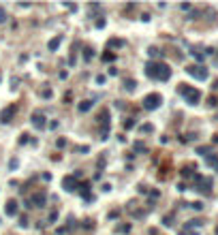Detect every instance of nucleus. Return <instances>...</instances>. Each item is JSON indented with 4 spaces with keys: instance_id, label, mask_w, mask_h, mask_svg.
Listing matches in <instances>:
<instances>
[{
    "instance_id": "nucleus-1",
    "label": "nucleus",
    "mask_w": 218,
    "mask_h": 235,
    "mask_svg": "<svg viewBox=\"0 0 218 235\" xmlns=\"http://www.w3.org/2000/svg\"><path fill=\"white\" fill-rule=\"evenodd\" d=\"M145 75L152 77V79H162L167 81L171 77V68L167 64H154V62H150L148 66H145Z\"/></svg>"
},
{
    "instance_id": "nucleus-2",
    "label": "nucleus",
    "mask_w": 218,
    "mask_h": 235,
    "mask_svg": "<svg viewBox=\"0 0 218 235\" xmlns=\"http://www.w3.org/2000/svg\"><path fill=\"white\" fill-rule=\"evenodd\" d=\"M180 94H184V96H186V103H188V105H197V103H199V98H201L199 90L188 88L186 84H182V86H180Z\"/></svg>"
},
{
    "instance_id": "nucleus-3",
    "label": "nucleus",
    "mask_w": 218,
    "mask_h": 235,
    "mask_svg": "<svg viewBox=\"0 0 218 235\" xmlns=\"http://www.w3.org/2000/svg\"><path fill=\"white\" fill-rule=\"evenodd\" d=\"M160 101H162L160 94H148L143 98V107H145V109H156V107L160 105Z\"/></svg>"
},
{
    "instance_id": "nucleus-4",
    "label": "nucleus",
    "mask_w": 218,
    "mask_h": 235,
    "mask_svg": "<svg viewBox=\"0 0 218 235\" xmlns=\"http://www.w3.org/2000/svg\"><path fill=\"white\" fill-rule=\"evenodd\" d=\"M186 71H188V75H193L197 79H207V68H203V66H188Z\"/></svg>"
},
{
    "instance_id": "nucleus-5",
    "label": "nucleus",
    "mask_w": 218,
    "mask_h": 235,
    "mask_svg": "<svg viewBox=\"0 0 218 235\" xmlns=\"http://www.w3.org/2000/svg\"><path fill=\"white\" fill-rule=\"evenodd\" d=\"M45 201H47V197H45L43 192H34V195L30 197V207H32V205H34V207H43Z\"/></svg>"
},
{
    "instance_id": "nucleus-6",
    "label": "nucleus",
    "mask_w": 218,
    "mask_h": 235,
    "mask_svg": "<svg viewBox=\"0 0 218 235\" xmlns=\"http://www.w3.org/2000/svg\"><path fill=\"white\" fill-rule=\"evenodd\" d=\"M30 122H32V126H34L36 130H43L45 128V115H41V113H34L30 117Z\"/></svg>"
},
{
    "instance_id": "nucleus-7",
    "label": "nucleus",
    "mask_w": 218,
    "mask_h": 235,
    "mask_svg": "<svg viewBox=\"0 0 218 235\" xmlns=\"http://www.w3.org/2000/svg\"><path fill=\"white\" fill-rule=\"evenodd\" d=\"M62 184H64V188H66L69 192H73L75 188H79V184H77V177H75V175H69V177H64V182H62Z\"/></svg>"
},
{
    "instance_id": "nucleus-8",
    "label": "nucleus",
    "mask_w": 218,
    "mask_h": 235,
    "mask_svg": "<svg viewBox=\"0 0 218 235\" xmlns=\"http://www.w3.org/2000/svg\"><path fill=\"white\" fill-rule=\"evenodd\" d=\"M13 113H15V107H13V105H11V107H6V109L0 113V122H2V124L11 122V115H13Z\"/></svg>"
},
{
    "instance_id": "nucleus-9",
    "label": "nucleus",
    "mask_w": 218,
    "mask_h": 235,
    "mask_svg": "<svg viewBox=\"0 0 218 235\" xmlns=\"http://www.w3.org/2000/svg\"><path fill=\"white\" fill-rule=\"evenodd\" d=\"M4 214H6V216H15V214H17V201H13V199H11V201H6Z\"/></svg>"
},
{
    "instance_id": "nucleus-10",
    "label": "nucleus",
    "mask_w": 218,
    "mask_h": 235,
    "mask_svg": "<svg viewBox=\"0 0 218 235\" xmlns=\"http://www.w3.org/2000/svg\"><path fill=\"white\" fill-rule=\"evenodd\" d=\"M90 107H92V101H81L77 109H79L81 113H86V111H90Z\"/></svg>"
},
{
    "instance_id": "nucleus-11",
    "label": "nucleus",
    "mask_w": 218,
    "mask_h": 235,
    "mask_svg": "<svg viewBox=\"0 0 218 235\" xmlns=\"http://www.w3.org/2000/svg\"><path fill=\"white\" fill-rule=\"evenodd\" d=\"M60 43H62V37H56V39H51V41H49V51H56Z\"/></svg>"
},
{
    "instance_id": "nucleus-12",
    "label": "nucleus",
    "mask_w": 218,
    "mask_h": 235,
    "mask_svg": "<svg viewBox=\"0 0 218 235\" xmlns=\"http://www.w3.org/2000/svg\"><path fill=\"white\" fill-rule=\"evenodd\" d=\"M124 88L128 90V92H133V90L137 88V81H135V79H126V81H124Z\"/></svg>"
},
{
    "instance_id": "nucleus-13",
    "label": "nucleus",
    "mask_w": 218,
    "mask_h": 235,
    "mask_svg": "<svg viewBox=\"0 0 218 235\" xmlns=\"http://www.w3.org/2000/svg\"><path fill=\"white\" fill-rule=\"evenodd\" d=\"M56 220H58V210H53V212L49 214V224H53Z\"/></svg>"
},
{
    "instance_id": "nucleus-14",
    "label": "nucleus",
    "mask_w": 218,
    "mask_h": 235,
    "mask_svg": "<svg viewBox=\"0 0 218 235\" xmlns=\"http://www.w3.org/2000/svg\"><path fill=\"white\" fill-rule=\"evenodd\" d=\"M84 58H86V60L90 62V60L94 58V51H92V49H86V53H84Z\"/></svg>"
},
{
    "instance_id": "nucleus-15",
    "label": "nucleus",
    "mask_w": 218,
    "mask_h": 235,
    "mask_svg": "<svg viewBox=\"0 0 218 235\" xmlns=\"http://www.w3.org/2000/svg\"><path fill=\"white\" fill-rule=\"evenodd\" d=\"M4 22H6V11L0 6V24H4Z\"/></svg>"
},
{
    "instance_id": "nucleus-16",
    "label": "nucleus",
    "mask_w": 218,
    "mask_h": 235,
    "mask_svg": "<svg viewBox=\"0 0 218 235\" xmlns=\"http://www.w3.org/2000/svg\"><path fill=\"white\" fill-rule=\"evenodd\" d=\"M109 45H111V47H120V45H122V41H118V39H111V41H109Z\"/></svg>"
},
{
    "instance_id": "nucleus-17",
    "label": "nucleus",
    "mask_w": 218,
    "mask_h": 235,
    "mask_svg": "<svg viewBox=\"0 0 218 235\" xmlns=\"http://www.w3.org/2000/svg\"><path fill=\"white\" fill-rule=\"evenodd\" d=\"M41 96L43 98H51V90H41Z\"/></svg>"
},
{
    "instance_id": "nucleus-18",
    "label": "nucleus",
    "mask_w": 218,
    "mask_h": 235,
    "mask_svg": "<svg viewBox=\"0 0 218 235\" xmlns=\"http://www.w3.org/2000/svg\"><path fill=\"white\" fill-rule=\"evenodd\" d=\"M207 165H214V167H218V160H216L214 156H207Z\"/></svg>"
},
{
    "instance_id": "nucleus-19",
    "label": "nucleus",
    "mask_w": 218,
    "mask_h": 235,
    "mask_svg": "<svg viewBox=\"0 0 218 235\" xmlns=\"http://www.w3.org/2000/svg\"><path fill=\"white\" fill-rule=\"evenodd\" d=\"M135 152H145V146L143 143H135Z\"/></svg>"
},
{
    "instance_id": "nucleus-20",
    "label": "nucleus",
    "mask_w": 218,
    "mask_h": 235,
    "mask_svg": "<svg viewBox=\"0 0 218 235\" xmlns=\"http://www.w3.org/2000/svg\"><path fill=\"white\" fill-rule=\"evenodd\" d=\"M152 130V124H143L141 126V133H150Z\"/></svg>"
},
{
    "instance_id": "nucleus-21",
    "label": "nucleus",
    "mask_w": 218,
    "mask_h": 235,
    "mask_svg": "<svg viewBox=\"0 0 218 235\" xmlns=\"http://www.w3.org/2000/svg\"><path fill=\"white\" fill-rule=\"evenodd\" d=\"M113 58H115V56H113V53H105V56H103V60H105V62H111Z\"/></svg>"
},
{
    "instance_id": "nucleus-22",
    "label": "nucleus",
    "mask_w": 218,
    "mask_h": 235,
    "mask_svg": "<svg viewBox=\"0 0 218 235\" xmlns=\"http://www.w3.org/2000/svg\"><path fill=\"white\" fill-rule=\"evenodd\" d=\"M148 53H150V56H158V53H160V51H158L156 47H150V51H148Z\"/></svg>"
},
{
    "instance_id": "nucleus-23",
    "label": "nucleus",
    "mask_w": 218,
    "mask_h": 235,
    "mask_svg": "<svg viewBox=\"0 0 218 235\" xmlns=\"http://www.w3.org/2000/svg\"><path fill=\"white\" fill-rule=\"evenodd\" d=\"M103 26H105V19H103V17H101V19H96V28H103Z\"/></svg>"
},
{
    "instance_id": "nucleus-24",
    "label": "nucleus",
    "mask_w": 218,
    "mask_h": 235,
    "mask_svg": "<svg viewBox=\"0 0 218 235\" xmlns=\"http://www.w3.org/2000/svg\"><path fill=\"white\" fill-rule=\"evenodd\" d=\"M56 143H58V148H64V146H66V141H64V139H58Z\"/></svg>"
},
{
    "instance_id": "nucleus-25",
    "label": "nucleus",
    "mask_w": 218,
    "mask_h": 235,
    "mask_svg": "<svg viewBox=\"0 0 218 235\" xmlns=\"http://www.w3.org/2000/svg\"><path fill=\"white\" fill-rule=\"evenodd\" d=\"M214 88H218V81H216V84H214Z\"/></svg>"
}]
</instances>
